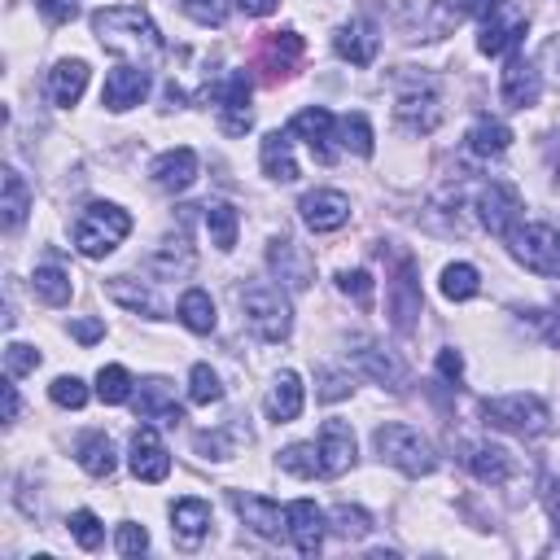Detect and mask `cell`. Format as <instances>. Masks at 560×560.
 Returning <instances> with one entry per match:
<instances>
[{"label": "cell", "mask_w": 560, "mask_h": 560, "mask_svg": "<svg viewBox=\"0 0 560 560\" xmlns=\"http://www.w3.org/2000/svg\"><path fill=\"white\" fill-rule=\"evenodd\" d=\"M92 35L101 39L105 52L127 57L131 66H158L166 44L158 22L140 9V4H114V9H96L92 13Z\"/></svg>", "instance_id": "cell-1"}, {"label": "cell", "mask_w": 560, "mask_h": 560, "mask_svg": "<svg viewBox=\"0 0 560 560\" xmlns=\"http://www.w3.org/2000/svg\"><path fill=\"white\" fill-rule=\"evenodd\" d=\"M372 446H376V455H381L389 468H398L402 477H429V472L438 468V451H433V442H429L420 429L402 424V420H385V424H376Z\"/></svg>", "instance_id": "cell-2"}, {"label": "cell", "mask_w": 560, "mask_h": 560, "mask_svg": "<svg viewBox=\"0 0 560 560\" xmlns=\"http://www.w3.org/2000/svg\"><path fill=\"white\" fill-rule=\"evenodd\" d=\"M127 232H131V214H127L122 206H114V201H88V206L79 210L74 228H70L74 249H79L83 258H105V254H114Z\"/></svg>", "instance_id": "cell-3"}, {"label": "cell", "mask_w": 560, "mask_h": 560, "mask_svg": "<svg viewBox=\"0 0 560 560\" xmlns=\"http://www.w3.org/2000/svg\"><path fill=\"white\" fill-rule=\"evenodd\" d=\"M241 319L262 341H284L293 332V306H289L280 284H262V280L245 284L241 289Z\"/></svg>", "instance_id": "cell-4"}, {"label": "cell", "mask_w": 560, "mask_h": 560, "mask_svg": "<svg viewBox=\"0 0 560 560\" xmlns=\"http://www.w3.org/2000/svg\"><path fill=\"white\" fill-rule=\"evenodd\" d=\"M394 122L411 136H429L442 122V88L433 74H402L394 92Z\"/></svg>", "instance_id": "cell-5"}, {"label": "cell", "mask_w": 560, "mask_h": 560, "mask_svg": "<svg viewBox=\"0 0 560 560\" xmlns=\"http://www.w3.org/2000/svg\"><path fill=\"white\" fill-rule=\"evenodd\" d=\"M508 249L525 271L560 276V223H547V219L516 223L508 236Z\"/></svg>", "instance_id": "cell-6"}, {"label": "cell", "mask_w": 560, "mask_h": 560, "mask_svg": "<svg viewBox=\"0 0 560 560\" xmlns=\"http://www.w3.org/2000/svg\"><path fill=\"white\" fill-rule=\"evenodd\" d=\"M481 420L490 429H503V433H521V438H534L551 424V411L538 394H499V398H486L481 402Z\"/></svg>", "instance_id": "cell-7"}, {"label": "cell", "mask_w": 560, "mask_h": 560, "mask_svg": "<svg viewBox=\"0 0 560 560\" xmlns=\"http://www.w3.org/2000/svg\"><path fill=\"white\" fill-rule=\"evenodd\" d=\"M455 18L459 9H451L446 0H398L394 4V26L402 31V39H420V44H433V39H446L455 31Z\"/></svg>", "instance_id": "cell-8"}, {"label": "cell", "mask_w": 560, "mask_h": 560, "mask_svg": "<svg viewBox=\"0 0 560 560\" xmlns=\"http://www.w3.org/2000/svg\"><path fill=\"white\" fill-rule=\"evenodd\" d=\"M521 214H525V197L508 184V179H490V184H481V192H477V223L490 232V236H512V228L521 223Z\"/></svg>", "instance_id": "cell-9"}, {"label": "cell", "mask_w": 560, "mask_h": 560, "mask_svg": "<svg viewBox=\"0 0 560 560\" xmlns=\"http://www.w3.org/2000/svg\"><path fill=\"white\" fill-rule=\"evenodd\" d=\"M350 363H354V372H363V376H372L381 389H389V394H407V368H402V359L398 354H389L385 346H376V341H368V337H354L350 341Z\"/></svg>", "instance_id": "cell-10"}, {"label": "cell", "mask_w": 560, "mask_h": 560, "mask_svg": "<svg viewBox=\"0 0 560 560\" xmlns=\"http://www.w3.org/2000/svg\"><path fill=\"white\" fill-rule=\"evenodd\" d=\"M267 267L280 280V289H289V293H302L315 280V258L293 236H271L267 241Z\"/></svg>", "instance_id": "cell-11"}, {"label": "cell", "mask_w": 560, "mask_h": 560, "mask_svg": "<svg viewBox=\"0 0 560 560\" xmlns=\"http://www.w3.org/2000/svg\"><path fill=\"white\" fill-rule=\"evenodd\" d=\"M149 88H153V79H149V70L144 66H114L109 74H105V88H101V105L109 109V114H127V109H136L144 96H149Z\"/></svg>", "instance_id": "cell-12"}, {"label": "cell", "mask_w": 560, "mask_h": 560, "mask_svg": "<svg viewBox=\"0 0 560 560\" xmlns=\"http://www.w3.org/2000/svg\"><path fill=\"white\" fill-rule=\"evenodd\" d=\"M298 214H302V223L311 232L324 236V232H337V228L350 223V197L337 192V188H311V192H302Z\"/></svg>", "instance_id": "cell-13"}, {"label": "cell", "mask_w": 560, "mask_h": 560, "mask_svg": "<svg viewBox=\"0 0 560 560\" xmlns=\"http://www.w3.org/2000/svg\"><path fill=\"white\" fill-rule=\"evenodd\" d=\"M315 451H319V477H341V472H350L354 459H359L354 429H350L346 420H324Z\"/></svg>", "instance_id": "cell-14"}, {"label": "cell", "mask_w": 560, "mask_h": 560, "mask_svg": "<svg viewBox=\"0 0 560 560\" xmlns=\"http://www.w3.org/2000/svg\"><path fill=\"white\" fill-rule=\"evenodd\" d=\"M192 267H197V249L188 245L184 232H166L144 258V271L153 280H184V276H192Z\"/></svg>", "instance_id": "cell-15"}, {"label": "cell", "mask_w": 560, "mask_h": 560, "mask_svg": "<svg viewBox=\"0 0 560 560\" xmlns=\"http://www.w3.org/2000/svg\"><path fill=\"white\" fill-rule=\"evenodd\" d=\"M249 92H254V83H249V74H245V70H232V74L223 79V88H219L214 105H219V127H223L228 136L249 131V122H254Z\"/></svg>", "instance_id": "cell-16"}, {"label": "cell", "mask_w": 560, "mask_h": 560, "mask_svg": "<svg viewBox=\"0 0 560 560\" xmlns=\"http://www.w3.org/2000/svg\"><path fill=\"white\" fill-rule=\"evenodd\" d=\"M289 136H302L306 149H311L319 162H332V158H337V149H332V140H337V118H332L324 105L298 109V114L289 118Z\"/></svg>", "instance_id": "cell-17"}, {"label": "cell", "mask_w": 560, "mask_h": 560, "mask_svg": "<svg viewBox=\"0 0 560 560\" xmlns=\"http://www.w3.org/2000/svg\"><path fill=\"white\" fill-rule=\"evenodd\" d=\"M127 464H131V472H136L140 481H166V472H171V451H166V442L158 438L153 424H140V429L131 433V455H127Z\"/></svg>", "instance_id": "cell-18"}, {"label": "cell", "mask_w": 560, "mask_h": 560, "mask_svg": "<svg viewBox=\"0 0 560 560\" xmlns=\"http://www.w3.org/2000/svg\"><path fill=\"white\" fill-rule=\"evenodd\" d=\"M232 508H236V516L258 534V538H267V542H276L280 534H289V521H284V508L280 503H271V499H262V494H249V490H232Z\"/></svg>", "instance_id": "cell-19"}, {"label": "cell", "mask_w": 560, "mask_h": 560, "mask_svg": "<svg viewBox=\"0 0 560 560\" xmlns=\"http://www.w3.org/2000/svg\"><path fill=\"white\" fill-rule=\"evenodd\" d=\"M525 13L521 9H508V4H499L490 18H481V35H477V48L486 52V57H499V52H512L516 44H521V35H525Z\"/></svg>", "instance_id": "cell-20"}, {"label": "cell", "mask_w": 560, "mask_h": 560, "mask_svg": "<svg viewBox=\"0 0 560 560\" xmlns=\"http://www.w3.org/2000/svg\"><path fill=\"white\" fill-rule=\"evenodd\" d=\"M332 48H337V57L350 61V66H372V57H376V48H381V26H376L372 18H350V22L337 26Z\"/></svg>", "instance_id": "cell-21"}, {"label": "cell", "mask_w": 560, "mask_h": 560, "mask_svg": "<svg viewBox=\"0 0 560 560\" xmlns=\"http://www.w3.org/2000/svg\"><path fill=\"white\" fill-rule=\"evenodd\" d=\"M284 521H289V542L302 551V556H315L324 547V534H328V516L311 503V499H293L284 508Z\"/></svg>", "instance_id": "cell-22"}, {"label": "cell", "mask_w": 560, "mask_h": 560, "mask_svg": "<svg viewBox=\"0 0 560 560\" xmlns=\"http://www.w3.org/2000/svg\"><path fill=\"white\" fill-rule=\"evenodd\" d=\"M499 92H503V101H508L512 109L538 105V96H542V74H538V66L525 61V57H508V66H503V74H499Z\"/></svg>", "instance_id": "cell-23"}, {"label": "cell", "mask_w": 560, "mask_h": 560, "mask_svg": "<svg viewBox=\"0 0 560 560\" xmlns=\"http://www.w3.org/2000/svg\"><path fill=\"white\" fill-rule=\"evenodd\" d=\"M302 402H306V385H302V376H298L293 368L276 372L271 385H267V394H262V411H267V420L289 424V420H298Z\"/></svg>", "instance_id": "cell-24"}, {"label": "cell", "mask_w": 560, "mask_h": 560, "mask_svg": "<svg viewBox=\"0 0 560 560\" xmlns=\"http://www.w3.org/2000/svg\"><path fill=\"white\" fill-rule=\"evenodd\" d=\"M88 79H92V70H88V61L83 57H61L52 70H48V101L57 105V109H70V105H79V96L88 92Z\"/></svg>", "instance_id": "cell-25"}, {"label": "cell", "mask_w": 560, "mask_h": 560, "mask_svg": "<svg viewBox=\"0 0 560 560\" xmlns=\"http://www.w3.org/2000/svg\"><path fill=\"white\" fill-rule=\"evenodd\" d=\"M149 179H153L162 192H184V188H192V179H197V153H192L188 144L158 153L153 166H149Z\"/></svg>", "instance_id": "cell-26"}, {"label": "cell", "mask_w": 560, "mask_h": 560, "mask_svg": "<svg viewBox=\"0 0 560 560\" xmlns=\"http://www.w3.org/2000/svg\"><path fill=\"white\" fill-rule=\"evenodd\" d=\"M468 472L486 486H508L516 477V455L499 442H477L468 446Z\"/></svg>", "instance_id": "cell-27"}, {"label": "cell", "mask_w": 560, "mask_h": 560, "mask_svg": "<svg viewBox=\"0 0 560 560\" xmlns=\"http://www.w3.org/2000/svg\"><path fill=\"white\" fill-rule=\"evenodd\" d=\"M136 416H140V420H153V424H171V429L184 420V411H179V402H175V394H171V385H166L162 376L140 381Z\"/></svg>", "instance_id": "cell-28"}, {"label": "cell", "mask_w": 560, "mask_h": 560, "mask_svg": "<svg viewBox=\"0 0 560 560\" xmlns=\"http://www.w3.org/2000/svg\"><path fill=\"white\" fill-rule=\"evenodd\" d=\"M258 162H262V175H267V179L293 184V179H298V158H293L289 131H267L262 144H258Z\"/></svg>", "instance_id": "cell-29"}, {"label": "cell", "mask_w": 560, "mask_h": 560, "mask_svg": "<svg viewBox=\"0 0 560 560\" xmlns=\"http://www.w3.org/2000/svg\"><path fill=\"white\" fill-rule=\"evenodd\" d=\"M171 529L184 547H197L210 534V503L206 499H175L171 503Z\"/></svg>", "instance_id": "cell-30"}, {"label": "cell", "mask_w": 560, "mask_h": 560, "mask_svg": "<svg viewBox=\"0 0 560 560\" xmlns=\"http://www.w3.org/2000/svg\"><path fill=\"white\" fill-rule=\"evenodd\" d=\"M105 293H109L118 306H127V311H136V315H144V319H162V302L153 298V289H149L144 280L109 276V280H105Z\"/></svg>", "instance_id": "cell-31"}, {"label": "cell", "mask_w": 560, "mask_h": 560, "mask_svg": "<svg viewBox=\"0 0 560 560\" xmlns=\"http://www.w3.org/2000/svg\"><path fill=\"white\" fill-rule=\"evenodd\" d=\"M389 315L398 332H411V319L420 315V284L411 280V262L402 258L398 276H394V293H389Z\"/></svg>", "instance_id": "cell-32"}, {"label": "cell", "mask_w": 560, "mask_h": 560, "mask_svg": "<svg viewBox=\"0 0 560 560\" xmlns=\"http://www.w3.org/2000/svg\"><path fill=\"white\" fill-rule=\"evenodd\" d=\"M298 57H302V35H298V31H271V35H267V44H262V66L271 70V79L293 74Z\"/></svg>", "instance_id": "cell-33"}, {"label": "cell", "mask_w": 560, "mask_h": 560, "mask_svg": "<svg viewBox=\"0 0 560 560\" xmlns=\"http://www.w3.org/2000/svg\"><path fill=\"white\" fill-rule=\"evenodd\" d=\"M26 210H31L26 179H22L18 166H4V197H0V223H4V232H18L22 219H26Z\"/></svg>", "instance_id": "cell-34"}, {"label": "cell", "mask_w": 560, "mask_h": 560, "mask_svg": "<svg viewBox=\"0 0 560 560\" xmlns=\"http://www.w3.org/2000/svg\"><path fill=\"white\" fill-rule=\"evenodd\" d=\"M508 144H512V127L499 122V118H477V122L468 127V149H472L477 158H503Z\"/></svg>", "instance_id": "cell-35"}, {"label": "cell", "mask_w": 560, "mask_h": 560, "mask_svg": "<svg viewBox=\"0 0 560 560\" xmlns=\"http://www.w3.org/2000/svg\"><path fill=\"white\" fill-rule=\"evenodd\" d=\"M201 210H206L210 245L228 254V249L236 245V232H241V214H236V206H232V201H210V206H201Z\"/></svg>", "instance_id": "cell-36"}, {"label": "cell", "mask_w": 560, "mask_h": 560, "mask_svg": "<svg viewBox=\"0 0 560 560\" xmlns=\"http://www.w3.org/2000/svg\"><path fill=\"white\" fill-rule=\"evenodd\" d=\"M31 289H35V298H39V302H48V306H66V302H70V293H74L70 271H66V267H57V262H39V267H35V276H31Z\"/></svg>", "instance_id": "cell-37"}, {"label": "cell", "mask_w": 560, "mask_h": 560, "mask_svg": "<svg viewBox=\"0 0 560 560\" xmlns=\"http://www.w3.org/2000/svg\"><path fill=\"white\" fill-rule=\"evenodd\" d=\"M179 324L188 328V332H214V324H219V315H214V302H210V293L206 289H184V298H179Z\"/></svg>", "instance_id": "cell-38"}, {"label": "cell", "mask_w": 560, "mask_h": 560, "mask_svg": "<svg viewBox=\"0 0 560 560\" xmlns=\"http://www.w3.org/2000/svg\"><path fill=\"white\" fill-rule=\"evenodd\" d=\"M438 289H442V298H451V302H468V298L481 293V276H477L472 262H446Z\"/></svg>", "instance_id": "cell-39"}, {"label": "cell", "mask_w": 560, "mask_h": 560, "mask_svg": "<svg viewBox=\"0 0 560 560\" xmlns=\"http://www.w3.org/2000/svg\"><path fill=\"white\" fill-rule=\"evenodd\" d=\"M337 140H341V149L354 153V158H372V149H376V136H372L368 114H346V118H337Z\"/></svg>", "instance_id": "cell-40"}, {"label": "cell", "mask_w": 560, "mask_h": 560, "mask_svg": "<svg viewBox=\"0 0 560 560\" xmlns=\"http://www.w3.org/2000/svg\"><path fill=\"white\" fill-rule=\"evenodd\" d=\"M79 464H83V472H88V477H109V472H114V464H118L114 442H109L105 433H88V438L79 442Z\"/></svg>", "instance_id": "cell-41"}, {"label": "cell", "mask_w": 560, "mask_h": 560, "mask_svg": "<svg viewBox=\"0 0 560 560\" xmlns=\"http://www.w3.org/2000/svg\"><path fill=\"white\" fill-rule=\"evenodd\" d=\"M328 529H332L337 538H346V542H363V538L372 534V516H368L359 503H337V508L328 512Z\"/></svg>", "instance_id": "cell-42"}, {"label": "cell", "mask_w": 560, "mask_h": 560, "mask_svg": "<svg viewBox=\"0 0 560 560\" xmlns=\"http://www.w3.org/2000/svg\"><path fill=\"white\" fill-rule=\"evenodd\" d=\"M131 389H136V381H131V372H127L122 363H105V368L96 372V398H101V402L118 407V402L131 398Z\"/></svg>", "instance_id": "cell-43"}, {"label": "cell", "mask_w": 560, "mask_h": 560, "mask_svg": "<svg viewBox=\"0 0 560 560\" xmlns=\"http://www.w3.org/2000/svg\"><path fill=\"white\" fill-rule=\"evenodd\" d=\"M219 398H223L219 372H214L210 363H192V372H188V402L210 407V402H219Z\"/></svg>", "instance_id": "cell-44"}, {"label": "cell", "mask_w": 560, "mask_h": 560, "mask_svg": "<svg viewBox=\"0 0 560 560\" xmlns=\"http://www.w3.org/2000/svg\"><path fill=\"white\" fill-rule=\"evenodd\" d=\"M276 468H284L289 477H315L319 472V451L311 442H293L276 455Z\"/></svg>", "instance_id": "cell-45"}, {"label": "cell", "mask_w": 560, "mask_h": 560, "mask_svg": "<svg viewBox=\"0 0 560 560\" xmlns=\"http://www.w3.org/2000/svg\"><path fill=\"white\" fill-rule=\"evenodd\" d=\"M70 538H74L83 551H96V547L105 542V525L96 521V512L79 508V512H70Z\"/></svg>", "instance_id": "cell-46"}, {"label": "cell", "mask_w": 560, "mask_h": 560, "mask_svg": "<svg viewBox=\"0 0 560 560\" xmlns=\"http://www.w3.org/2000/svg\"><path fill=\"white\" fill-rule=\"evenodd\" d=\"M39 368V350L35 346H26V341H9L4 346V376H31Z\"/></svg>", "instance_id": "cell-47"}, {"label": "cell", "mask_w": 560, "mask_h": 560, "mask_svg": "<svg viewBox=\"0 0 560 560\" xmlns=\"http://www.w3.org/2000/svg\"><path fill=\"white\" fill-rule=\"evenodd\" d=\"M337 289H341L346 298H354L359 306H372V289H376V280H372V271L354 267V271H337Z\"/></svg>", "instance_id": "cell-48"}, {"label": "cell", "mask_w": 560, "mask_h": 560, "mask_svg": "<svg viewBox=\"0 0 560 560\" xmlns=\"http://www.w3.org/2000/svg\"><path fill=\"white\" fill-rule=\"evenodd\" d=\"M315 394H319L324 402H341V398L354 394V376H350V372H332V368H324V372L315 376Z\"/></svg>", "instance_id": "cell-49"}, {"label": "cell", "mask_w": 560, "mask_h": 560, "mask_svg": "<svg viewBox=\"0 0 560 560\" xmlns=\"http://www.w3.org/2000/svg\"><path fill=\"white\" fill-rule=\"evenodd\" d=\"M48 398H52L57 407H66V411H79V407L88 402V385H83L79 376H57V381L48 385Z\"/></svg>", "instance_id": "cell-50"}, {"label": "cell", "mask_w": 560, "mask_h": 560, "mask_svg": "<svg viewBox=\"0 0 560 560\" xmlns=\"http://www.w3.org/2000/svg\"><path fill=\"white\" fill-rule=\"evenodd\" d=\"M179 9L197 26H223L228 22V0H179Z\"/></svg>", "instance_id": "cell-51"}, {"label": "cell", "mask_w": 560, "mask_h": 560, "mask_svg": "<svg viewBox=\"0 0 560 560\" xmlns=\"http://www.w3.org/2000/svg\"><path fill=\"white\" fill-rule=\"evenodd\" d=\"M114 547H118V556H144L149 551V529L136 525V521H122L118 534H114Z\"/></svg>", "instance_id": "cell-52"}, {"label": "cell", "mask_w": 560, "mask_h": 560, "mask_svg": "<svg viewBox=\"0 0 560 560\" xmlns=\"http://www.w3.org/2000/svg\"><path fill=\"white\" fill-rule=\"evenodd\" d=\"M529 315V324L551 341V346H560V302H551L547 311H525Z\"/></svg>", "instance_id": "cell-53"}, {"label": "cell", "mask_w": 560, "mask_h": 560, "mask_svg": "<svg viewBox=\"0 0 560 560\" xmlns=\"http://www.w3.org/2000/svg\"><path fill=\"white\" fill-rule=\"evenodd\" d=\"M35 9L44 13V22L61 26V22H70L79 13V0H35Z\"/></svg>", "instance_id": "cell-54"}, {"label": "cell", "mask_w": 560, "mask_h": 560, "mask_svg": "<svg viewBox=\"0 0 560 560\" xmlns=\"http://www.w3.org/2000/svg\"><path fill=\"white\" fill-rule=\"evenodd\" d=\"M438 376H442V381H455V385H459V376H464V354H459L455 346L438 350Z\"/></svg>", "instance_id": "cell-55"}, {"label": "cell", "mask_w": 560, "mask_h": 560, "mask_svg": "<svg viewBox=\"0 0 560 560\" xmlns=\"http://www.w3.org/2000/svg\"><path fill=\"white\" fill-rule=\"evenodd\" d=\"M542 503H547V516H551V525H556V534H560V477H547Z\"/></svg>", "instance_id": "cell-56"}, {"label": "cell", "mask_w": 560, "mask_h": 560, "mask_svg": "<svg viewBox=\"0 0 560 560\" xmlns=\"http://www.w3.org/2000/svg\"><path fill=\"white\" fill-rule=\"evenodd\" d=\"M499 4H503V0H455V9L468 13V18H490Z\"/></svg>", "instance_id": "cell-57"}, {"label": "cell", "mask_w": 560, "mask_h": 560, "mask_svg": "<svg viewBox=\"0 0 560 560\" xmlns=\"http://www.w3.org/2000/svg\"><path fill=\"white\" fill-rule=\"evenodd\" d=\"M542 158H547L551 175L560 179V127H556V131H547V140H542Z\"/></svg>", "instance_id": "cell-58"}, {"label": "cell", "mask_w": 560, "mask_h": 560, "mask_svg": "<svg viewBox=\"0 0 560 560\" xmlns=\"http://www.w3.org/2000/svg\"><path fill=\"white\" fill-rule=\"evenodd\" d=\"M70 332H74L79 341H96V337L105 332V324H101V319H74V324H70Z\"/></svg>", "instance_id": "cell-59"}, {"label": "cell", "mask_w": 560, "mask_h": 560, "mask_svg": "<svg viewBox=\"0 0 560 560\" xmlns=\"http://www.w3.org/2000/svg\"><path fill=\"white\" fill-rule=\"evenodd\" d=\"M18 411H22V398H18V385H13V376H9V381H4V424H13Z\"/></svg>", "instance_id": "cell-60"}, {"label": "cell", "mask_w": 560, "mask_h": 560, "mask_svg": "<svg viewBox=\"0 0 560 560\" xmlns=\"http://www.w3.org/2000/svg\"><path fill=\"white\" fill-rule=\"evenodd\" d=\"M276 4H280V0H236V9L249 13V18H267Z\"/></svg>", "instance_id": "cell-61"}, {"label": "cell", "mask_w": 560, "mask_h": 560, "mask_svg": "<svg viewBox=\"0 0 560 560\" xmlns=\"http://www.w3.org/2000/svg\"><path fill=\"white\" fill-rule=\"evenodd\" d=\"M547 57H551V61L560 66V39H551V44H547Z\"/></svg>", "instance_id": "cell-62"}]
</instances>
